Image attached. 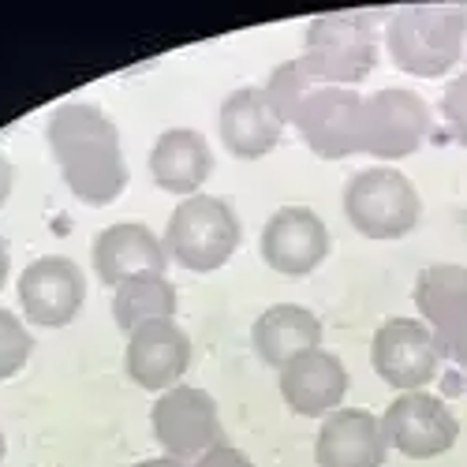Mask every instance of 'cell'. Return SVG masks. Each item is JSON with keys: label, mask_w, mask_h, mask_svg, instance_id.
Returning <instances> with one entry per match:
<instances>
[{"label": "cell", "mask_w": 467, "mask_h": 467, "mask_svg": "<svg viewBox=\"0 0 467 467\" xmlns=\"http://www.w3.org/2000/svg\"><path fill=\"white\" fill-rule=\"evenodd\" d=\"M463 232H467V217H463Z\"/></svg>", "instance_id": "obj_30"}, {"label": "cell", "mask_w": 467, "mask_h": 467, "mask_svg": "<svg viewBox=\"0 0 467 467\" xmlns=\"http://www.w3.org/2000/svg\"><path fill=\"white\" fill-rule=\"evenodd\" d=\"M87 299V277L83 269L64 254H46L34 258L19 274V306L26 322L60 329L79 318Z\"/></svg>", "instance_id": "obj_10"}, {"label": "cell", "mask_w": 467, "mask_h": 467, "mask_svg": "<svg viewBox=\"0 0 467 467\" xmlns=\"http://www.w3.org/2000/svg\"><path fill=\"white\" fill-rule=\"evenodd\" d=\"M135 467H183V460H172V456H158V460H142Z\"/></svg>", "instance_id": "obj_28"}, {"label": "cell", "mask_w": 467, "mask_h": 467, "mask_svg": "<svg viewBox=\"0 0 467 467\" xmlns=\"http://www.w3.org/2000/svg\"><path fill=\"white\" fill-rule=\"evenodd\" d=\"M194 467H254V463L236 445H217V449H210V452H202L199 460H194Z\"/></svg>", "instance_id": "obj_25"}, {"label": "cell", "mask_w": 467, "mask_h": 467, "mask_svg": "<svg viewBox=\"0 0 467 467\" xmlns=\"http://www.w3.org/2000/svg\"><path fill=\"white\" fill-rule=\"evenodd\" d=\"M322 340V322L315 310L296 306V303H277L269 306L265 315H258L254 329H251V344L265 367L285 370L292 359H299L303 352H315Z\"/></svg>", "instance_id": "obj_19"}, {"label": "cell", "mask_w": 467, "mask_h": 467, "mask_svg": "<svg viewBox=\"0 0 467 467\" xmlns=\"http://www.w3.org/2000/svg\"><path fill=\"white\" fill-rule=\"evenodd\" d=\"M176 315V288L169 277H135L124 281L112 296V318L124 333H135L150 322Z\"/></svg>", "instance_id": "obj_20"}, {"label": "cell", "mask_w": 467, "mask_h": 467, "mask_svg": "<svg viewBox=\"0 0 467 467\" xmlns=\"http://www.w3.org/2000/svg\"><path fill=\"white\" fill-rule=\"evenodd\" d=\"M217 128H221V142L232 158L258 161L281 142L285 120L277 116V109L269 105L262 87H240L221 101Z\"/></svg>", "instance_id": "obj_15"}, {"label": "cell", "mask_w": 467, "mask_h": 467, "mask_svg": "<svg viewBox=\"0 0 467 467\" xmlns=\"http://www.w3.org/2000/svg\"><path fill=\"white\" fill-rule=\"evenodd\" d=\"M415 306L426 329L467 310V265H456V262L426 265L415 281Z\"/></svg>", "instance_id": "obj_21"}, {"label": "cell", "mask_w": 467, "mask_h": 467, "mask_svg": "<svg viewBox=\"0 0 467 467\" xmlns=\"http://www.w3.org/2000/svg\"><path fill=\"white\" fill-rule=\"evenodd\" d=\"M128 378L146 389V393H169L180 385V378L191 367V337L172 318L150 322L128 337V356H124Z\"/></svg>", "instance_id": "obj_13"}, {"label": "cell", "mask_w": 467, "mask_h": 467, "mask_svg": "<svg viewBox=\"0 0 467 467\" xmlns=\"http://www.w3.org/2000/svg\"><path fill=\"white\" fill-rule=\"evenodd\" d=\"M389 456V441L381 434V419L363 408H340L326 415L315 460L318 467H381Z\"/></svg>", "instance_id": "obj_17"}, {"label": "cell", "mask_w": 467, "mask_h": 467, "mask_svg": "<svg viewBox=\"0 0 467 467\" xmlns=\"http://www.w3.org/2000/svg\"><path fill=\"white\" fill-rule=\"evenodd\" d=\"M240 236H244L240 217L224 199H217V194H191L169 217L165 247L191 274H213L236 254Z\"/></svg>", "instance_id": "obj_3"}, {"label": "cell", "mask_w": 467, "mask_h": 467, "mask_svg": "<svg viewBox=\"0 0 467 467\" xmlns=\"http://www.w3.org/2000/svg\"><path fill=\"white\" fill-rule=\"evenodd\" d=\"M34 352V337L23 329V322L12 310L0 306V381L16 378Z\"/></svg>", "instance_id": "obj_22"}, {"label": "cell", "mask_w": 467, "mask_h": 467, "mask_svg": "<svg viewBox=\"0 0 467 467\" xmlns=\"http://www.w3.org/2000/svg\"><path fill=\"white\" fill-rule=\"evenodd\" d=\"M381 434L408 460H431L456 445L460 422L441 397L431 393H404L381 415Z\"/></svg>", "instance_id": "obj_11"}, {"label": "cell", "mask_w": 467, "mask_h": 467, "mask_svg": "<svg viewBox=\"0 0 467 467\" xmlns=\"http://www.w3.org/2000/svg\"><path fill=\"white\" fill-rule=\"evenodd\" d=\"M303 57L315 64L326 87L363 83L378 64V16L374 12H348V16H322L306 26Z\"/></svg>", "instance_id": "obj_4"}, {"label": "cell", "mask_w": 467, "mask_h": 467, "mask_svg": "<svg viewBox=\"0 0 467 467\" xmlns=\"http://www.w3.org/2000/svg\"><path fill=\"white\" fill-rule=\"evenodd\" d=\"M438 348L419 318H389L370 340V367L400 393H422L438 378Z\"/></svg>", "instance_id": "obj_9"}, {"label": "cell", "mask_w": 467, "mask_h": 467, "mask_svg": "<svg viewBox=\"0 0 467 467\" xmlns=\"http://www.w3.org/2000/svg\"><path fill=\"white\" fill-rule=\"evenodd\" d=\"M292 124L299 128L310 153L340 161L363 153V98L348 87H318L303 98Z\"/></svg>", "instance_id": "obj_7"}, {"label": "cell", "mask_w": 467, "mask_h": 467, "mask_svg": "<svg viewBox=\"0 0 467 467\" xmlns=\"http://www.w3.org/2000/svg\"><path fill=\"white\" fill-rule=\"evenodd\" d=\"M49 150L60 165L64 183L87 206H112L128 187V165L120 131L90 101H64L46 124Z\"/></svg>", "instance_id": "obj_1"}, {"label": "cell", "mask_w": 467, "mask_h": 467, "mask_svg": "<svg viewBox=\"0 0 467 467\" xmlns=\"http://www.w3.org/2000/svg\"><path fill=\"white\" fill-rule=\"evenodd\" d=\"M431 337H434V348H438V356L463 367L467 370V310H460V315L431 326Z\"/></svg>", "instance_id": "obj_23"}, {"label": "cell", "mask_w": 467, "mask_h": 467, "mask_svg": "<svg viewBox=\"0 0 467 467\" xmlns=\"http://www.w3.org/2000/svg\"><path fill=\"white\" fill-rule=\"evenodd\" d=\"M165 265H169V251L146 224L120 221L94 236V269L101 285L120 288L124 281L135 277H165Z\"/></svg>", "instance_id": "obj_14"}, {"label": "cell", "mask_w": 467, "mask_h": 467, "mask_svg": "<svg viewBox=\"0 0 467 467\" xmlns=\"http://www.w3.org/2000/svg\"><path fill=\"white\" fill-rule=\"evenodd\" d=\"M8 265H12V258H8V240L0 236V288H5V281H8Z\"/></svg>", "instance_id": "obj_27"}, {"label": "cell", "mask_w": 467, "mask_h": 467, "mask_svg": "<svg viewBox=\"0 0 467 467\" xmlns=\"http://www.w3.org/2000/svg\"><path fill=\"white\" fill-rule=\"evenodd\" d=\"M467 8L463 5H411L389 16L385 46L393 64L415 79H438L463 57Z\"/></svg>", "instance_id": "obj_2"}, {"label": "cell", "mask_w": 467, "mask_h": 467, "mask_svg": "<svg viewBox=\"0 0 467 467\" xmlns=\"http://www.w3.org/2000/svg\"><path fill=\"white\" fill-rule=\"evenodd\" d=\"M441 116H445V124L452 128V135L467 146V71H463V75H456V79L445 87Z\"/></svg>", "instance_id": "obj_24"}, {"label": "cell", "mask_w": 467, "mask_h": 467, "mask_svg": "<svg viewBox=\"0 0 467 467\" xmlns=\"http://www.w3.org/2000/svg\"><path fill=\"white\" fill-rule=\"evenodd\" d=\"M344 217L367 240H400L419 224L422 199L415 183L397 169H363L344 187Z\"/></svg>", "instance_id": "obj_5"}, {"label": "cell", "mask_w": 467, "mask_h": 467, "mask_svg": "<svg viewBox=\"0 0 467 467\" xmlns=\"http://www.w3.org/2000/svg\"><path fill=\"white\" fill-rule=\"evenodd\" d=\"M210 172H213V150L206 135L191 128H169L165 135H158V142L150 150V176L161 191L191 199L210 180Z\"/></svg>", "instance_id": "obj_18"}, {"label": "cell", "mask_w": 467, "mask_h": 467, "mask_svg": "<svg viewBox=\"0 0 467 467\" xmlns=\"http://www.w3.org/2000/svg\"><path fill=\"white\" fill-rule=\"evenodd\" d=\"M12 180H16V169H12V161L0 153V206L8 202V194H12Z\"/></svg>", "instance_id": "obj_26"}, {"label": "cell", "mask_w": 467, "mask_h": 467, "mask_svg": "<svg viewBox=\"0 0 467 467\" xmlns=\"http://www.w3.org/2000/svg\"><path fill=\"white\" fill-rule=\"evenodd\" d=\"M344 393H348V367L326 348L303 352L281 370V397L296 415L306 419L333 415L340 411Z\"/></svg>", "instance_id": "obj_16"}, {"label": "cell", "mask_w": 467, "mask_h": 467, "mask_svg": "<svg viewBox=\"0 0 467 467\" xmlns=\"http://www.w3.org/2000/svg\"><path fill=\"white\" fill-rule=\"evenodd\" d=\"M329 254V228L306 206H285L262 228V258L281 277H306Z\"/></svg>", "instance_id": "obj_12"}, {"label": "cell", "mask_w": 467, "mask_h": 467, "mask_svg": "<svg viewBox=\"0 0 467 467\" xmlns=\"http://www.w3.org/2000/svg\"><path fill=\"white\" fill-rule=\"evenodd\" d=\"M0 460H5V434H0Z\"/></svg>", "instance_id": "obj_29"}, {"label": "cell", "mask_w": 467, "mask_h": 467, "mask_svg": "<svg viewBox=\"0 0 467 467\" xmlns=\"http://www.w3.org/2000/svg\"><path fill=\"white\" fill-rule=\"evenodd\" d=\"M150 422H153V438L172 460H191V456L199 460L202 452L224 445L217 400L206 389L194 385H176L169 393H161L153 400Z\"/></svg>", "instance_id": "obj_6"}, {"label": "cell", "mask_w": 467, "mask_h": 467, "mask_svg": "<svg viewBox=\"0 0 467 467\" xmlns=\"http://www.w3.org/2000/svg\"><path fill=\"white\" fill-rule=\"evenodd\" d=\"M431 135V105L415 90L385 87L363 98V153L370 158H408Z\"/></svg>", "instance_id": "obj_8"}]
</instances>
